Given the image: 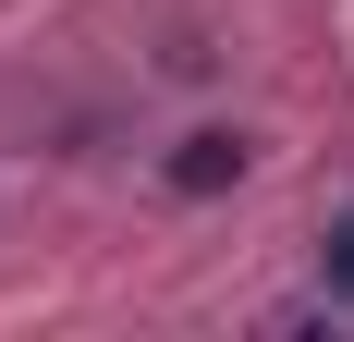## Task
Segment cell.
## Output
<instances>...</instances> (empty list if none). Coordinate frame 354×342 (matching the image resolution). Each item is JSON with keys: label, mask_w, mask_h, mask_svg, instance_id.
I'll return each instance as SVG.
<instances>
[{"label": "cell", "mask_w": 354, "mask_h": 342, "mask_svg": "<svg viewBox=\"0 0 354 342\" xmlns=\"http://www.w3.org/2000/svg\"><path fill=\"white\" fill-rule=\"evenodd\" d=\"M220 183H245V135H183L171 196H220Z\"/></svg>", "instance_id": "obj_1"}, {"label": "cell", "mask_w": 354, "mask_h": 342, "mask_svg": "<svg viewBox=\"0 0 354 342\" xmlns=\"http://www.w3.org/2000/svg\"><path fill=\"white\" fill-rule=\"evenodd\" d=\"M318 269H330V281H342V294H354V220H342V233L318 244Z\"/></svg>", "instance_id": "obj_2"}]
</instances>
